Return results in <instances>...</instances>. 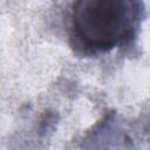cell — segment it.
I'll list each match as a JSON object with an SVG mask.
<instances>
[{
    "instance_id": "6da1fadb",
    "label": "cell",
    "mask_w": 150,
    "mask_h": 150,
    "mask_svg": "<svg viewBox=\"0 0 150 150\" xmlns=\"http://www.w3.org/2000/svg\"><path fill=\"white\" fill-rule=\"evenodd\" d=\"M142 12L141 0H75L71 38L83 52H109L136 34Z\"/></svg>"
}]
</instances>
